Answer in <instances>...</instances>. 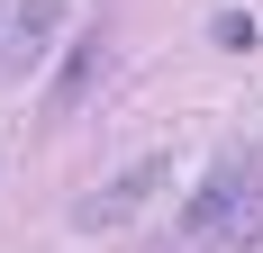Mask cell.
Wrapping results in <instances>:
<instances>
[{
  "label": "cell",
  "instance_id": "277c9868",
  "mask_svg": "<svg viewBox=\"0 0 263 253\" xmlns=\"http://www.w3.org/2000/svg\"><path fill=\"white\" fill-rule=\"evenodd\" d=\"M54 18H64V0H18V54H46V36H54Z\"/></svg>",
  "mask_w": 263,
  "mask_h": 253
},
{
  "label": "cell",
  "instance_id": "6da1fadb",
  "mask_svg": "<svg viewBox=\"0 0 263 253\" xmlns=\"http://www.w3.org/2000/svg\"><path fill=\"white\" fill-rule=\"evenodd\" d=\"M163 181H173V154H145V163H127V172H109L91 199H73V226H91V235H109V226H127L136 208L155 199Z\"/></svg>",
  "mask_w": 263,
  "mask_h": 253
},
{
  "label": "cell",
  "instance_id": "5b68a950",
  "mask_svg": "<svg viewBox=\"0 0 263 253\" xmlns=\"http://www.w3.org/2000/svg\"><path fill=\"white\" fill-rule=\"evenodd\" d=\"M218 244H227V253H254V244H263V172H254V190H245V208L227 217V235H218Z\"/></svg>",
  "mask_w": 263,
  "mask_h": 253
},
{
  "label": "cell",
  "instance_id": "8992f818",
  "mask_svg": "<svg viewBox=\"0 0 263 253\" xmlns=\"http://www.w3.org/2000/svg\"><path fill=\"white\" fill-rule=\"evenodd\" d=\"M209 36H218L227 54H245V46H254V18H245V9H218V18H209Z\"/></svg>",
  "mask_w": 263,
  "mask_h": 253
},
{
  "label": "cell",
  "instance_id": "7a4b0ae2",
  "mask_svg": "<svg viewBox=\"0 0 263 253\" xmlns=\"http://www.w3.org/2000/svg\"><path fill=\"white\" fill-rule=\"evenodd\" d=\"M254 172H263V163H218L209 190H191V208H182V244H218L227 217L245 208V190H254Z\"/></svg>",
  "mask_w": 263,
  "mask_h": 253
},
{
  "label": "cell",
  "instance_id": "3957f363",
  "mask_svg": "<svg viewBox=\"0 0 263 253\" xmlns=\"http://www.w3.org/2000/svg\"><path fill=\"white\" fill-rule=\"evenodd\" d=\"M100 64H109L100 27H82L73 46H64V64H54V81H46V118H73V109L91 100V81H100Z\"/></svg>",
  "mask_w": 263,
  "mask_h": 253
}]
</instances>
